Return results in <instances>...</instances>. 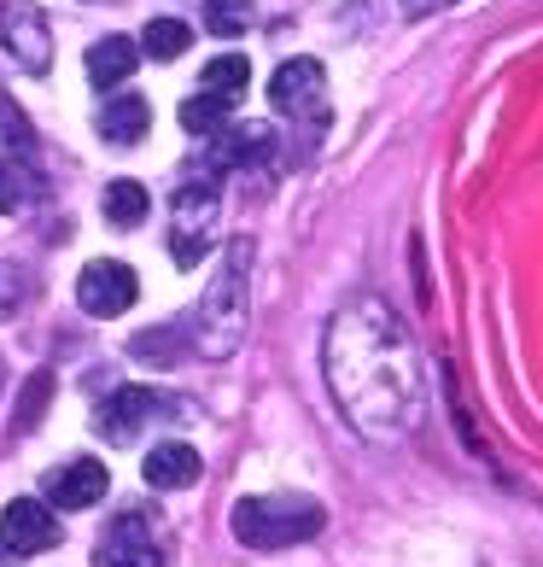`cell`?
Here are the masks:
<instances>
[{
	"mask_svg": "<svg viewBox=\"0 0 543 567\" xmlns=\"http://www.w3.org/2000/svg\"><path fill=\"white\" fill-rule=\"evenodd\" d=\"M100 135H106L112 146H135L146 130H153V106H146L140 94H117V100H106L100 106Z\"/></svg>",
	"mask_w": 543,
	"mask_h": 567,
	"instance_id": "cell-14",
	"label": "cell"
},
{
	"mask_svg": "<svg viewBox=\"0 0 543 567\" xmlns=\"http://www.w3.org/2000/svg\"><path fill=\"white\" fill-rule=\"evenodd\" d=\"M140 65V48L129 35H100L88 48V82L94 89H117V82H129Z\"/></svg>",
	"mask_w": 543,
	"mask_h": 567,
	"instance_id": "cell-13",
	"label": "cell"
},
{
	"mask_svg": "<svg viewBox=\"0 0 543 567\" xmlns=\"http://www.w3.org/2000/svg\"><path fill=\"white\" fill-rule=\"evenodd\" d=\"M59 544V520H53V503H35V497H12L0 509V550L7 556H41Z\"/></svg>",
	"mask_w": 543,
	"mask_h": 567,
	"instance_id": "cell-7",
	"label": "cell"
},
{
	"mask_svg": "<svg viewBox=\"0 0 543 567\" xmlns=\"http://www.w3.org/2000/svg\"><path fill=\"white\" fill-rule=\"evenodd\" d=\"M228 112H234V100L199 89L194 100H181V130H187V135H211L217 123H228Z\"/></svg>",
	"mask_w": 543,
	"mask_h": 567,
	"instance_id": "cell-19",
	"label": "cell"
},
{
	"mask_svg": "<svg viewBox=\"0 0 543 567\" xmlns=\"http://www.w3.org/2000/svg\"><path fill=\"white\" fill-rule=\"evenodd\" d=\"M94 567H164L153 533H146V515H135V509L117 515L112 533L100 538V550H94Z\"/></svg>",
	"mask_w": 543,
	"mask_h": 567,
	"instance_id": "cell-11",
	"label": "cell"
},
{
	"mask_svg": "<svg viewBox=\"0 0 543 567\" xmlns=\"http://www.w3.org/2000/svg\"><path fill=\"white\" fill-rule=\"evenodd\" d=\"M146 212H153V199H146L140 182H112L106 187V223L112 228H140Z\"/></svg>",
	"mask_w": 543,
	"mask_h": 567,
	"instance_id": "cell-17",
	"label": "cell"
},
{
	"mask_svg": "<svg viewBox=\"0 0 543 567\" xmlns=\"http://www.w3.org/2000/svg\"><path fill=\"white\" fill-rule=\"evenodd\" d=\"M12 205H18V199H12V182H7V164H0V212H12Z\"/></svg>",
	"mask_w": 543,
	"mask_h": 567,
	"instance_id": "cell-23",
	"label": "cell"
},
{
	"mask_svg": "<svg viewBox=\"0 0 543 567\" xmlns=\"http://www.w3.org/2000/svg\"><path fill=\"white\" fill-rule=\"evenodd\" d=\"M158 410H164V398L153 386H117L106 404L94 410V433L106 439V445H135L140 427L153 422Z\"/></svg>",
	"mask_w": 543,
	"mask_h": 567,
	"instance_id": "cell-9",
	"label": "cell"
},
{
	"mask_svg": "<svg viewBox=\"0 0 543 567\" xmlns=\"http://www.w3.org/2000/svg\"><path fill=\"white\" fill-rule=\"evenodd\" d=\"M187 41H194V30H187L181 18H153V24L140 30V53H146V59H164V65H170V59L187 53Z\"/></svg>",
	"mask_w": 543,
	"mask_h": 567,
	"instance_id": "cell-16",
	"label": "cell"
},
{
	"mask_svg": "<svg viewBox=\"0 0 543 567\" xmlns=\"http://www.w3.org/2000/svg\"><path fill=\"white\" fill-rule=\"evenodd\" d=\"M252 0H205V30L211 35H246L252 30Z\"/></svg>",
	"mask_w": 543,
	"mask_h": 567,
	"instance_id": "cell-20",
	"label": "cell"
},
{
	"mask_svg": "<svg viewBox=\"0 0 543 567\" xmlns=\"http://www.w3.org/2000/svg\"><path fill=\"white\" fill-rule=\"evenodd\" d=\"M438 7H456V0H404V18H432Z\"/></svg>",
	"mask_w": 543,
	"mask_h": 567,
	"instance_id": "cell-22",
	"label": "cell"
},
{
	"mask_svg": "<svg viewBox=\"0 0 543 567\" xmlns=\"http://www.w3.org/2000/svg\"><path fill=\"white\" fill-rule=\"evenodd\" d=\"M327 509L316 497H299V492H269V497H240L228 527L246 550H286V544H304L322 533Z\"/></svg>",
	"mask_w": 543,
	"mask_h": 567,
	"instance_id": "cell-3",
	"label": "cell"
},
{
	"mask_svg": "<svg viewBox=\"0 0 543 567\" xmlns=\"http://www.w3.org/2000/svg\"><path fill=\"white\" fill-rule=\"evenodd\" d=\"M106 486H112L106 462L76 456V462H59V468L48 474V503L53 509H94V503L106 497Z\"/></svg>",
	"mask_w": 543,
	"mask_h": 567,
	"instance_id": "cell-10",
	"label": "cell"
},
{
	"mask_svg": "<svg viewBox=\"0 0 543 567\" xmlns=\"http://www.w3.org/2000/svg\"><path fill=\"white\" fill-rule=\"evenodd\" d=\"M269 100H275V112L292 117V123H327V71L316 59H286V65L269 76Z\"/></svg>",
	"mask_w": 543,
	"mask_h": 567,
	"instance_id": "cell-5",
	"label": "cell"
},
{
	"mask_svg": "<svg viewBox=\"0 0 543 567\" xmlns=\"http://www.w3.org/2000/svg\"><path fill=\"white\" fill-rule=\"evenodd\" d=\"M269 146H275V135L263 123H240L234 135L217 141V164H258V158H269Z\"/></svg>",
	"mask_w": 543,
	"mask_h": 567,
	"instance_id": "cell-15",
	"label": "cell"
},
{
	"mask_svg": "<svg viewBox=\"0 0 543 567\" xmlns=\"http://www.w3.org/2000/svg\"><path fill=\"white\" fill-rule=\"evenodd\" d=\"M199 474H205V462L181 439H164V445L146 451V486H158V492H187Z\"/></svg>",
	"mask_w": 543,
	"mask_h": 567,
	"instance_id": "cell-12",
	"label": "cell"
},
{
	"mask_svg": "<svg viewBox=\"0 0 543 567\" xmlns=\"http://www.w3.org/2000/svg\"><path fill=\"white\" fill-rule=\"evenodd\" d=\"M135 299H140V281H135V269L117 264V258H94V264L76 276V305L88 310V317H100V322L123 317Z\"/></svg>",
	"mask_w": 543,
	"mask_h": 567,
	"instance_id": "cell-6",
	"label": "cell"
},
{
	"mask_svg": "<svg viewBox=\"0 0 543 567\" xmlns=\"http://www.w3.org/2000/svg\"><path fill=\"white\" fill-rule=\"evenodd\" d=\"M322 369L340 415L374 445H391V439L421 427V410H427L421 357H415L398 310L386 299H351L327 322Z\"/></svg>",
	"mask_w": 543,
	"mask_h": 567,
	"instance_id": "cell-1",
	"label": "cell"
},
{
	"mask_svg": "<svg viewBox=\"0 0 543 567\" xmlns=\"http://www.w3.org/2000/svg\"><path fill=\"white\" fill-rule=\"evenodd\" d=\"M246 82H252V65H246L240 53H217L211 65H205V82H199V89H205V94H222V100H240Z\"/></svg>",
	"mask_w": 543,
	"mask_h": 567,
	"instance_id": "cell-18",
	"label": "cell"
},
{
	"mask_svg": "<svg viewBox=\"0 0 543 567\" xmlns=\"http://www.w3.org/2000/svg\"><path fill=\"white\" fill-rule=\"evenodd\" d=\"M48 398H53V374H30L24 398H18V433H30V427L41 422V410H48Z\"/></svg>",
	"mask_w": 543,
	"mask_h": 567,
	"instance_id": "cell-21",
	"label": "cell"
},
{
	"mask_svg": "<svg viewBox=\"0 0 543 567\" xmlns=\"http://www.w3.org/2000/svg\"><path fill=\"white\" fill-rule=\"evenodd\" d=\"M217 212H222V194H217V176H187L170 199V258L176 269H199L205 251L217 246Z\"/></svg>",
	"mask_w": 543,
	"mask_h": 567,
	"instance_id": "cell-4",
	"label": "cell"
},
{
	"mask_svg": "<svg viewBox=\"0 0 543 567\" xmlns=\"http://www.w3.org/2000/svg\"><path fill=\"white\" fill-rule=\"evenodd\" d=\"M252 328V240L234 235L217 264V281L205 287L194 310V351L199 357H234Z\"/></svg>",
	"mask_w": 543,
	"mask_h": 567,
	"instance_id": "cell-2",
	"label": "cell"
},
{
	"mask_svg": "<svg viewBox=\"0 0 543 567\" xmlns=\"http://www.w3.org/2000/svg\"><path fill=\"white\" fill-rule=\"evenodd\" d=\"M0 41H7V53L18 59L24 71H48L53 65V35H48V18H41L30 0H7L0 7Z\"/></svg>",
	"mask_w": 543,
	"mask_h": 567,
	"instance_id": "cell-8",
	"label": "cell"
}]
</instances>
